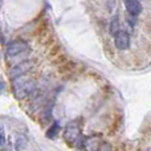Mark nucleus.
<instances>
[{"instance_id": "obj_5", "label": "nucleus", "mask_w": 151, "mask_h": 151, "mask_svg": "<svg viewBox=\"0 0 151 151\" xmlns=\"http://www.w3.org/2000/svg\"><path fill=\"white\" fill-rule=\"evenodd\" d=\"M80 137V129L77 126H68L66 127V131H65V139L69 142V143H73L76 139Z\"/></svg>"}, {"instance_id": "obj_10", "label": "nucleus", "mask_w": 151, "mask_h": 151, "mask_svg": "<svg viewBox=\"0 0 151 151\" xmlns=\"http://www.w3.org/2000/svg\"><path fill=\"white\" fill-rule=\"evenodd\" d=\"M5 143V137H4V131L0 129V147Z\"/></svg>"}, {"instance_id": "obj_8", "label": "nucleus", "mask_w": 151, "mask_h": 151, "mask_svg": "<svg viewBox=\"0 0 151 151\" xmlns=\"http://www.w3.org/2000/svg\"><path fill=\"white\" fill-rule=\"evenodd\" d=\"M119 31H121V28H119V20H118V16H114L113 20H111V23H110V33L115 36Z\"/></svg>"}, {"instance_id": "obj_6", "label": "nucleus", "mask_w": 151, "mask_h": 151, "mask_svg": "<svg viewBox=\"0 0 151 151\" xmlns=\"http://www.w3.org/2000/svg\"><path fill=\"white\" fill-rule=\"evenodd\" d=\"M58 131H60V123L58 122H53V125L48 129L47 131V138L49 139H55L58 135Z\"/></svg>"}, {"instance_id": "obj_3", "label": "nucleus", "mask_w": 151, "mask_h": 151, "mask_svg": "<svg viewBox=\"0 0 151 151\" xmlns=\"http://www.w3.org/2000/svg\"><path fill=\"white\" fill-rule=\"evenodd\" d=\"M28 49V45L23 41H13L8 45V49H7V55L8 57L11 56H16V55H20L21 52H25Z\"/></svg>"}, {"instance_id": "obj_4", "label": "nucleus", "mask_w": 151, "mask_h": 151, "mask_svg": "<svg viewBox=\"0 0 151 151\" xmlns=\"http://www.w3.org/2000/svg\"><path fill=\"white\" fill-rule=\"evenodd\" d=\"M125 5L127 12L131 16H138L142 12V4L138 0H127V1H125Z\"/></svg>"}, {"instance_id": "obj_11", "label": "nucleus", "mask_w": 151, "mask_h": 151, "mask_svg": "<svg viewBox=\"0 0 151 151\" xmlns=\"http://www.w3.org/2000/svg\"><path fill=\"white\" fill-rule=\"evenodd\" d=\"M4 90H5V83L3 82V78H0V94H3Z\"/></svg>"}, {"instance_id": "obj_9", "label": "nucleus", "mask_w": 151, "mask_h": 151, "mask_svg": "<svg viewBox=\"0 0 151 151\" xmlns=\"http://www.w3.org/2000/svg\"><path fill=\"white\" fill-rule=\"evenodd\" d=\"M98 151H111V149H110V146L107 143H104L102 146H99Z\"/></svg>"}, {"instance_id": "obj_2", "label": "nucleus", "mask_w": 151, "mask_h": 151, "mask_svg": "<svg viewBox=\"0 0 151 151\" xmlns=\"http://www.w3.org/2000/svg\"><path fill=\"white\" fill-rule=\"evenodd\" d=\"M114 44H115V47H117V49H119V50L127 49L129 45H130V36H129L127 32L121 29L114 36Z\"/></svg>"}, {"instance_id": "obj_1", "label": "nucleus", "mask_w": 151, "mask_h": 151, "mask_svg": "<svg viewBox=\"0 0 151 151\" xmlns=\"http://www.w3.org/2000/svg\"><path fill=\"white\" fill-rule=\"evenodd\" d=\"M32 88H33V85L27 77L17 78L15 81V96L17 98H23L32 90Z\"/></svg>"}, {"instance_id": "obj_7", "label": "nucleus", "mask_w": 151, "mask_h": 151, "mask_svg": "<svg viewBox=\"0 0 151 151\" xmlns=\"http://www.w3.org/2000/svg\"><path fill=\"white\" fill-rule=\"evenodd\" d=\"M28 68H29V65H27V63L20 64V65H17L15 69H13V70H11V77H15V74L16 76H20L23 73H27Z\"/></svg>"}]
</instances>
